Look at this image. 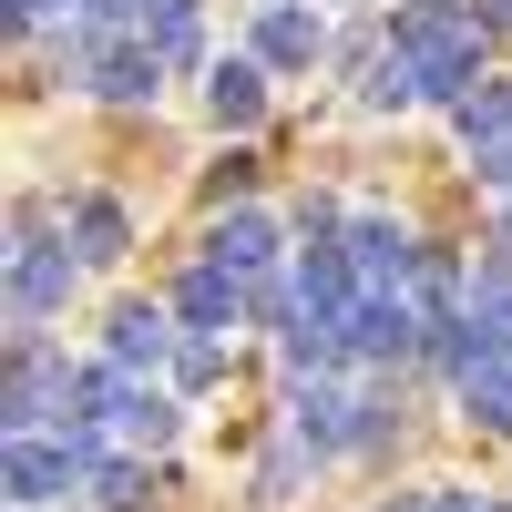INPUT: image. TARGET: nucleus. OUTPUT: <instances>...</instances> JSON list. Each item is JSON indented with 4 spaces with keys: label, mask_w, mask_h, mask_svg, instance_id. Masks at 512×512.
I'll return each mask as SVG.
<instances>
[{
    "label": "nucleus",
    "mask_w": 512,
    "mask_h": 512,
    "mask_svg": "<svg viewBox=\"0 0 512 512\" xmlns=\"http://www.w3.org/2000/svg\"><path fill=\"white\" fill-rule=\"evenodd\" d=\"M461 410H472L482 431H512V338H492V349L461 369Z\"/></svg>",
    "instance_id": "11"
},
{
    "label": "nucleus",
    "mask_w": 512,
    "mask_h": 512,
    "mask_svg": "<svg viewBox=\"0 0 512 512\" xmlns=\"http://www.w3.org/2000/svg\"><path fill=\"white\" fill-rule=\"evenodd\" d=\"M359 297H369V287H359V267H349V246H308V256H297V318H328V328H338Z\"/></svg>",
    "instance_id": "5"
},
{
    "label": "nucleus",
    "mask_w": 512,
    "mask_h": 512,
    "mask_svg": "<svg viewBox=\"0 0 512 512\" xmlns=\"http://www.w3.org/2000/svg\"><path fill=\"white\" fill-rule=\"evenodd\" d=\"M175 308H113V338H103V359L113 369H164V359H175Z\"/></svg>",
    "instance_id": "7"
},
{
    "label": "nucleus",
    "mask_w": 512,
    "mask_h": 512,
    "mask_svg": "<svg viewBox=\"0 0 512 512\" xmlns=\"http://www.w3.org/2000/svg\"><path fill=\"white\" fill-rule=\"evenodd\" d=\"M113 431L134 441V451H164V441H175V400H154V390H134V410H123Z\"/></svg>",
    "instance_id": "18"
},
{
    "label": "nucleus",
    "mask_w": 512,
    "mask_h": 512,
    "mask_svg": "<svg viewBox=\"0 0 512 512\" xmlns=\"http://www.w3.org/2000/svg\"><path fill=\"white\" fill-rule=\"evenodd\" d=\"M205 256H216L226 277H256V267L277 256V226H267V216H246V205H236V216L216 226V246H205Z\"/></svg>",
    "instance_id": "14"
},
{
    "label": "nucleus",
    "mask_w": 512,
    "mask_h": 512,
    "mask_svg": "<svg viewBox=\"0 0 512 512\" xmlns=\"http://www.w3.org/2000/svg\"><path fill=\"white\" fill-rule=\"evenodd\" d=\"M175 318H185V328H236V318H246V277H226L216 256L185 267V277H175Z\"/></svg>",
    "instance_id": "8"
},
{
    "label": "nucleus",
    "mask_w": 512,
    "mask_h": 512,
    "mask_svg": "<svg viewBox=\"0 0 512 512\" xmlns=\"http://www.w3.org/2000/svg\"><path fill=\"white\" fill-rule=\"evenodd\" d=\"M123 246H134V216H123L113 195H82L72 205V256H82V267H113Z\"/></svg>",
    "instance_id": "12"
},
{
    "label": "nucleus",
    "mask_w": 512,
    "mask_h": 512,
    "mask_svg": "<svg viewBox=\"0 0 512 512\" xmlns=\"http://www.w3.org/2000/svg\"><path fill=\"white\" fill-rule=\"evenodd\" d=\"M472 512H512V502H472Z\"/></svg>",
    "instance_id": "23"
},
{
    "label": "nucleus",
    "mask_w": 512,
    "mask_h": 512,
    "mask_svg": "<svg viewBox=\"0 0 512 512\" xmlns=\"http://www.w3.org/2000/svg\"><path fill=\"white\" fill-rule=\"evenodd\" d=\"M205 52V31H195V11H175V21H154V62H195Z\"/></svg>",
    "instance_id": "19"
},
{
    "label": "nucleus",
    "mask_w": 512,
    "mask_h": 512,
    "mask_svg": "<svg viewBox=\"0 0 512 512\" xmlns=\"http://www.w3.org/2000/svg\"><path fill=\"white\" fill-rule=\"evenodd\" d=\"M318 52H328L318 11H297V0H256V62H267V72H308Z\"/></svg>",
    "instance_id": "6"
},
{
    "label": "nucleus",
    "mask_w": 512,
    "mask_h": 512,
    "mask_svg": "<svg viewBox=\"0 0 512 512\" xmlns=\"http://www.w3.org/2000/svg\"><path fill=\"white\" fill-rule=\"evenodd\" d=\"M349 267H359V287H400V277L420 267V246H410L390 216H359V226H349Z\"/></svg>",
    "instance_id": "9"
},
{
    "label": "nucleus",
    "mask_w": 512,
    "mask_h": 512,
    "mask_svg": "<svg viewBox=\"0 0 512 512\" xmlns=\"http://www.w3.org/2000/svg\"><path fill=\"white\" fill-rule=\"evenodd\" d=\"M175 379H185V390H216V379H226V328H185L175 338Z\"/></svg>",
    "instance_id": "17"
},
{
    "label": "nucleus",
    "mask_w": 512,
    "mask_h": 512,
    "mask_svg": "<svg viewBox=\"0 0 512 512\" xmlns=\"http://www.w3.org/2000/svg\"><path fill=\"white\" fill-rule=\"evenodd\" d=\"M246 185H256V154H226V164H216V185H205V195L226 205V195H246Z\"/></svg>",
    "instance_id": "20"
},
{
    "label": "nucleus",
    "mask_w": 512,
    "mask_h": 512,
    "mask_svg": "<svg viewBox=\"0 0 512 512\" xmlns=\"http://www.w3.org/2000/svg\"><path fill=\"white\" fill-rule=\"evenodd\" d=\"M390 52H410V62H420V93L461 113V103L482 93L492 31H482L472 0H400V11H390Z\"/></svg>",
    "instance_id": "1"
},
{
    "label": "nucleus",
    "mask_w": 512,
    "mask_h": 512,
    "mask_svg": "<svg viewBox=\"0 0 512 512\" xmlns=\"http://www.w3.org/2000/svg\"><path fill=\"white\" fill-rule=\"evenodd\" d=\"M154 41H103V62H93V93L103 103H154Z\"/></svg>",
    "instance_id": "13"
},
{
    "label": "nucleus",
    "mask_w": 512,
    "mask_h": 512,
    "mask_svg": "<svg viewBox=\"0 0 512 512\" xmlns=\"http://www.w3.org/2000/svg\"><path fill=\"white\" fill-rule=\"evenodd\" d=\"M93 502H103V512H144V502H154V472H144L134 451H103V461H93Z\"/></svg>",
    "instance_id": "15"
},
{
    "label": "nucleus",
    "mask_w": 512,
    "mask_h": 512,
    "mask_svg": "<svg viewBox=\"0 0 512 512\" xmlns=\"http://www.w3.org/2000/svg\"><path fill=\"white\" fill-rule=\"evenodd\" d=\"M72 390H82V369H72L41 328H21V338H11V441H21V431H62V420H72Z\"/></svg>",
    "instance_id": "2"
},
{
    "label": "nucleus",
    "mask_w": 512,
    "mask_h": 512,
    "mask_svg": "<svg viewBox=\"0 0 512 512\" xmlns=\"http://www.w3.org/2000/svg\"><path fill=\"white\" fill-rule=\"evenodd\" d=\"M72 267H82V256H62V246H11V318H21V328L62 318V297H72Z\"/></svg>",
    "instance_id": "4"
},
{
    "label": "nucleus",
    "mask_w": 512,
    "mask_h": 512,
    "mask_svg": "<svg viewBox=\"0 0 512 512\" xmlns=\"http://www.w3.org/2000/svg\"><path fill=\"white\" fill-rule=\"evenodd\" d=\"M52 11H62V0H11V31L31 41V31H41V21H52Z\"/></svg>",
    "instance_id": "21"
},
{
    "label": "nucleus",
    "mask_w": 512,
    "mask_h": 512,
    "mask_svg": "<svg viewBox=\"0 0 512 512\" xmlns=\"http://www.w3.org/2000/svg\"><path fill=\"white\" fill-rule=\"evenodd\" d=\"M205 113H216L226 134H246V123L267 113V62H256V52L246 62H216V72H205Z\"/></svg>",
    "instance_id": "10"
},
{
    "label": "nucleus",
    "mask_w": 512,
    "mask_h": 512,
    "mask_svg": "<svg viewBox=\"0 0 512 512\" xmlns=\"http://www.w3.org/2000/svg\"><path fill=\"white\" fill-rule=\"evenodd\" d=\"M451 123H461V144H472V154H482V144H512V82H482Z\"/></svg>",
    "instance_id": "16"
},
{
    "label": "nucleus",
    "mask_w": 512,
    "mask_h": 512,
    "mask_svg": "<svg viewBox=\"0 0 512 512\" xmlns=\"http://www.w3.org/2000/svg\"><path fill=\"white\" fill-rule=\"evenodd\" d=\"M420 328H431V318H420L410 297H379V287H369L359 308L338 318V359H410V338H420Z\"/></svg>",
    "instance_id": "3"
},
{
    "label": "nucleus",
    "mask_w": 512,
    "mask_h": 512,
    "mask_svg": "<svg viewBox=\"0 0 512 512\" xmlns=\"http://www.w3.org/2000/svg\"><path fill=\"white\" fill-rule=\"evenodd\" d=\"M472 11H482V31H492V41H512V0H472Z\"/></svg>",
    "instance_id": "22"
}]
</instances>
